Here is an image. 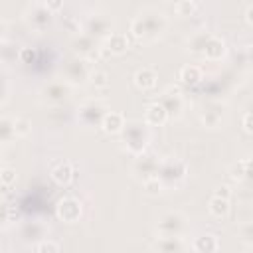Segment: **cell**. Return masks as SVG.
I'll list each match as a JSON object with an SVG mask.
<instances>
[{
    "instance_id": "8992f818",
    "label": "cell",
    "mask_w": 253,
    "mask_h": 253,
    "mask_svg": "<svg viewBox=\"0 0 253 253\" xmlns=\"http://www.w3.org/2000/svg\"><path fill=\"white\" fill-rule=\"evenodd\" d=\"M107 113H109V109L105 107V103L101 99H87L77 109V121L83 126H89V128L99 126L101 128V123Z\"/></svg>"
},
{
    "instance_id": "277c9868",
    "label": "cell",
    "mask_w": 253,
    "mask_h": 253,
    "mask_svg": "<svg viewBox=\"0 0 253 253\" xmlns=\"http://www.w3.org/2000/svg\"><path fill=\"white\" fill-rule=\"evenodd\" d=\"M188 176V164L182 158H174V156H166L160 160V168H158V178L162 180L166 190H176Z\"/></svg>"
},
{
    "instance_id": "836d02e7",
    "label": "cell",
    "mask_w": 253,
    "mask_h": 253,
    "mask_svg": "<svg viewBox=\"0 0 253 253\" xmlns=\"http://www.w3.org/2000/svg\"><path fill=\"white\" fill-rule=\"evenodd\" d=\"M34 247H36V253H61L59 243L53 241V239H43Z\"/></svg>"
},
{
    "instance_id": "30bf717a",
    "label": "cell",
    "mask_w": 253,
    "mask_h": 253,
    "mask_svg": "<svg viewBox=\"0 0 253 253\" xmlns=\"http://www.w3.org/2000/svg\"><path fill=\"white\" fill-rule=\"evenodd\" d=\"M55 215L63 223H77L83 215V204L75 196H63L55 204Z\"/></svg>"
},
{
    "instance_id": "f35d334b",
    "label": "cell",
    "mask_w": 253,
    "mask_h": 253,
    "mask_svg": "<svg viewBox=\"0 0 253 253\" xmlns=\"http://www.w3.org/2000/svg\"><path fill=\"white\" fill-rule=\"evenodd\" d=\"M45 4H47V8H49L53 14L63 8V2H61V0H45Z\"/></svg>"
},
{
    "instance_id": "9a60e30c",
    "label": "cell",
    "mask_w": 253,
    "mask_h": 253,
    "mask_svg": "<svg viewBox=\"0 0 253 253\" xmlns=\"http://www.w3.org/2000/svg\"><path fill=\"white\" fill-rule=\"evenodd\" d=\"M130 47V40L126 34L123 32H113L107 40H103V45H101V51L105 55H123L126 53Z\"/></svg>"
},
{
    "instance_id": "484cf974",
    "label": "cell",
    "mask_w": 253,
    "mask_h": 253,
    "mask_svg": "<svg viewBox=\"0 0 253 253\" xmlns=\"http://www.w3.org/2000/svg\"><path fill=\"white\" fill-rule=\"evenodd\" d=\"M16 138H18V134H16V126H14V117L4 115L0 119V140H2V144H10Z\"/></svg>"
},
{
    "instance_id": "4dcf8cb0",
    "label": "cell",
    "mask_w": 253,
    "mask_h": 253,
    "mask_svg": "<svg viewBox=\"0 0 253 253\" xmlns=\"http://www.w3.org/2000/svg\"><path fill=\"white\" fill-rule=\"evenodd\" d=\"M142 188H144V192L148 194V196H158V194H162L166 188H164V184H162V180L158 178V176H154V178H150V180H144L142 182Z\"/></svg>"
},
{
    "instance_id": "603a6c76",
    "label": "cell",
    "mask_w": 253,
    "mask_h": 253,
    "mask_svg": "<svg viewBox=\"0 0 253 253\" xmlns=\"http://www.w3.org/2000/svg\"><path fill=\"white\" fill-rule=\"evenodd\" d=\"M178 79H180V83H184L188 87H194V85L204 81V71L196 63H186L178 69Z\"/></svg>"
},
{
    "instance_id": "f1b7e54d",
    "label": "cell",
    "mask_w": 253,
    "mask_h": 253,
    "mask_svg": "<svg viewBox=\"0 0 253 253\" xmlns=\"http://www.w3.org/2000/svg\"><path fill=\"white\" fill-rule=\"evenodd\" d=\"M198 8H200V2H196V0H182V2L174 4V12L178 16H194V12Z\"/></svg>"
},
{
    "instance_id": "3957f363",
    "label": "cell",
    "mask_w": 253,
    "mask_h": 253,
    "mask_svg": "<svg viewBox=\"0 0 253 253\" xmlns=\"http://www.w3.org/2000/svg\"><path fill=\"white\" fill-rule=\"evenodd\" d=\"M188 229H190L188 217L178 210L164 211L156 219V225H154L156 237H184L188 233Z\"/></svg>"
},
{
    "instance_id": "1f68e13d",
    "label": "cell",
    "mask_w": 253,
    "mask_h": 253,
    "mask_svg": "<svg viewBox=\"0 0 253 253\" xmlns=\"http://www.w3.org/2000/svg\"><path fill=\"white\" fill-rule=\"evenodd\" d=\"M237 235H239V239H241L245 245L253 247V219L241 223L239 229H237Z\"/></svg>"
},
{
    "instance_id": "7402d4cb",
    "label": "cell",
    "mask_w": 253,
    "mask_h": 253,
    "mask_svg": "<svg viewBox=\"0 0 253 253\" xmlns=\"http://www.w3.org/2000/svg\"><path fill=\"white\" fill-rule=\"evenodd\" d=\"M49 178L57 184V186H69L71 182H73V164L69 162V160H61V162H57L53 168H51V172H49Z\"/></svg>"
},
{
    "instance_id": "e575fe53",
    "label": "cell",
    "mask_w": 253,
    "mask_h": 253,
    "mask_svg": "<svg viewBox=\"0 0 253 253\" xmlns=\"http://www.w3.org/2000/svg\"><path fill=\"white\" fill-rule=\"evenodd\" d=\"M227 174H229V178H231L233 182H245V168H243V160H237L235 164H231V166H229V170H227Z\"/></svg>"
},
{
    "instance_id": "2e32d148",
    "label": "cell",
    "mask_w": 253,
    "mask_h": 253,
    "mask_svg": "<svg viewBox=\"0 0 253 253\" xmlns=\"http://www.w3.org/2000/svg\"><path fill=\"white\" fill-rule=\"evenodd\" d=\"M202 55L206 57V61H211V63L221 61L227 55V43H225V40L221 36H217V34H210Z\"/></svg>"
},
{
    "instance_id": "44dd1931",
    "label": "cell",
    "mask_w": 253,
    "mask_h": 253,
    "mask_svg": "<svg viewBox=\"0 0 253 253\" xmlns=\"http://www.w3.org/2000/svg\"><path fill=\"white\" fill-rule=\"evenodd\" d=\"M125 126H126V119L119 111H109L101 123V130L107 134H123Z\"/></svg>"
},
{
    "instance_id": "b9f144b4",
    "label": "cell",
    "mask_w": 253,
    "mask_h": 253,
    "mask_svg": "<svg viewBox=\"0 0 253 253\" xmlns=\"http://www.w3.org/2000/svg\"><path fill=\"white\" fill-rule=\"evenodd\" d=\"M8 97H10V87H8V81H4V91H2V105L8 103Z\"/></svg>"
},
{
    "instance_id": "ab89813d",
    "label": "cell",
    "mask_w": 253,
    "mask_h": 253,
    "mask_svg": "<svg viewBox=\"0 0 253 253\" xmlns=\"http://www.w3.org/2000/svg\"><path fill=\"white\" fill-rule=\"evenodd\" d=\"M243 16H245V22H247L249 26H253V4H247V8H245Z\"/></svg>"
},
{
    "instance_id": "8d00e7d4",
    "label": "cell",
    "mask_w": 253,
    "mask_h": 253,
    "mask_svg": "<svg viewBox=\"0 0 253 253\" xmlns=\"http://www.w3.org/2000/svg\"><path fill=\"white\" fill-rule=\"evenodd\" d=\"M241 126H243L245 132L253 134V111H247V113L243 115V119H241Z\"/></svg>"
},
{
    "instance_id": "9c48e42d",
    "label": "cell",
    "mask_w": 253,
    "mask_h": 253,
    "mask_svg": "<svg viewBox=\"0 0 253 253\" xmlns=\"http://www.w3.org/2000/svg\"><path fill=\"white\" fill-rule=\"evenodd\" d=\"M83 32L89 34L95 40H107L113 34V20L101 12H93L83 22Z\"/></svg>"
},
{
    "instance_id": "52a82bcc",
    "label": "cell",
    "mask_w": 253,
    "mask_h": 253,
    "mask_svg": "<svg viewBox=\"0 0 253 253\" xmlns=\"http://www.w3.org/2000/svg\"><path fill=\"white\" fill-rule=\"evenodd\" d=\"M91 71H93V69L89 67V59H83V57H77V55L69 57V59L63 63V69H61L63 79H65L71 87L87 83L89 77H91Z\"/></svg>"
},
{
    "instance_id": "7a4b0ae2",
    "label": "cell",
    "mask_w": 253,
    "mask_h": 253,
    "mask_svg": "<svg viewBox=\"0 0 253 253\" xmlns=\"http://www.w3.org/2000/svg\"><path fill=\"white\" fill-rule=\"evenodd\" d=\"M121 142L125 150L134 158L144 154L150 142V126L144 121H126V126L121 134Z\"/></svg>"
},
{
    "instance_id": "60d3db41",
    "label": "cell",
    "mask_w": 253,
    "mask_h": 253,
    "mask_svg": "<svg viewBox=\"0 0 253 253\" xmlns=\"http://www.w3.org/2000/svg\"><path fill=\"white\" fill-rule=\"evenodd\" d=\"M243 53H245V59H247L249 63H253V43H249V45H245V49H243Z\"/></svg>"
},
{
    "instance_id": "d590c367",
    "label": "cell",
    "mask_w": 253,
    "mask_h": 253,
    "mask_svg": "<svg viewBox=\"0 0 253 253\" xmlns=\"http://www.w3.org/2000/svg\"><path fill=\"white\" fill-rule=\"evenodd\" d=\"M18 59H20V63H24V65H30V63H34V61H36V49H34V47H30V45H24V47H20Z\"/></svg>"
},
{
    "instance_id": "83f0119b",
    "label": "cell",
    "mask_w": 253,
    "mask_h": 253,
    "mask_svg": "<svg viewBox=\"0 0 253 253\" xmlns=\"http://www.w3.org/2000/svg\"><path fill=\"white\" fill-rule=\"evenodd\" d=\"M109 73L105 69H93L91 71V77H89V83L95 87V89H107L109 87Z\"/></svg>"
},
{
    "instance_id": "5b68a950",
    "label": "cell",
    "mask_w": 253,
    "mask_h": 253,
    "mask_svg": "<svg viewBox=\"0 0 253 253\" xmlns=\"http://www.w3.org/2000/svg\"><path fill=\"white\" fill-rule=\"evenodd\" d=\"M53 12L47 8V4H45V0L43 2H30L26 8H24V12H22V18H24V22L34 30V32H43V30H47L49 26H51V22H53Z\"/></svg>"
},
{
    "instance_id": "ffe728a7",
    "label": "cell",
    "mask_w": 253,
    "mask_h": 253,
    "mask_svg": "<svg viewBox=\"0 0 253 253\" xmlns=\"http://www.w3.org/2000/svg\"><path fill=\"white\" fill-rule=\"evenodd\" d=\"M168 119H170V117H168L166 109H164L158 101L150 103V105L144 109V115H142V121H144L148 126H162V125H166Z\"/></svg>"
},
{
    "instance_id": "cb8c5ba5",
    "label": "cell",
    "mask_w": 253,
    "mask_h": 253,
    "mask_svg": "<svg viewBox=\"0 0 253 253\" xmlns=\"http://www.w3.org/2000/svg\"><path fill=\"white\" fill-rule=\"evenodd\" d=\"M134 85L140 89V91H152L156 87V81H158V73L152 69V67H142L134 73Z\"/></svg>"
},
{
    "instance_id": "5bb4252c",
    "label": "cell",
    "mask_w": 253,
    "mask_h": 253,
    "mask_svg": "<svg viewBox=\"0 0 253 253\" xmlns=\"http://www.w3.org/2000/svg\"><path fill=\"white\" fill-rule=\"evenodd\" d=\"M71 47H73V53H75L77 57H83V59H91V57L97 55V51H101L99 40L91 38V36L85 34V32H81V34H77V36L73 38Z\"/></svg>"
},
{
    "instance_id": "7c38bea8",
    "label": "cell",
    "mask_w": 253,
    "mask_h": 253,
    "mask_svg": "<svg viewBox=\"0 0 253 253\" xmlns=\"http://www.w3.org/2000/svg\"><path fill=\"white\" fill-rule=\"evenodd\" d=\"M158 103L166 109L168 117L170 119H178L182 117L184 109H186V101H184V95L178 87H168L162 91V95L158 97Z\"/></svg>"
},
{
    "instance_id": "4316f807",
    "label": "cell",
    "mask_w": 253,
    "mask_h": 253,
    "mask_svg": "<svg viewBox=\"0 0 253 253\" xmlns=\"http://www.w3.org/2000/svg\"><path fill=\"white\" fill-rule=\"evenodd\" d=\"M208 38H210V32H206V30L194 32L188 38V51H192V53H204V47H206Z\"/></svg>"
},
{
    "instance_id": "74e56055",
    "label": "cell",
    "mask_w": 253,
    "mask_h": 253,
    "mask_svg": "<svg viewBox=\"0 0 253 253\" xmlns=\"http://www.w3.org/2000/svg\"><path fill=\"white\" fill-rule=\"evenodd\" d=\"M213 196H217V198H225V200H229L231 198V190H229V186H217L215 188V192H213Z\"/></svg>"
},
{
    "instance_id": "e0dca14e",
    "label": "cell",
    "mask_w": 253,
    "mask_h": 253,
    "mask_svg": "<svg viewBox=\"0 0 253 253\" xmlns=\"http://www.w3.org/2000/svg\"><path fill=\"white\" fill-rule=\"evenodd\" d=\"M154 253H186L184 237H156L152 243Z\"/></svg>"
},
{
    "instance_id": "6da1fadb",
    "label": "cell",
    "mask_w": 253,
    "mask_h": 253,
    "mask_svg": "<svg viewBox=\"0 0 253 253\" xmlns=\"http://www.w3.org/2000/svg\"><path fill=\"white\" fill-rule=\"evenodd\" d=\"M166 26H168V20H166L164 12L154 10V8H146L130 20L128 32L138 42H152L164 34Z\"/></svg>"
},
{
    "instance_id": "4fadbf2b",
    "label": "cell",
    "mask_w": 253,
    "mask_h": 253,
    "mask_svg": "<svg viewBox=\"0 0 253 253\" xmlns=\"http://www.w3.org/2000/svg\"><path fill=\"white\" fill-rule=\"evenodd\" d=\"M47 233H49V225L40 221V219H28L20 225V237L22 241L26 243H32V245H38L40 241L47 239Z\"/></svg>"
},
{
    "instance_id": "d4e9b609",
    "label": "cell",
    "mask_w": 253,
    "mask_h": 253,
    "mask_svg": "<svg viewBox=\"0 0 253 253\" xmlns=\"http://www.w3.org/2000/svg\"><path fill=\"white\" fill-rule=\"evenodd\" d=\"M208 211L213 219H225L231 211V202L225 200V198H217V196H211L210 202H208Z\"/></svg>"
},
{
    "instance_id": "d6a6232c",
    "label": "cell",
    "mask_w": 253,
    "mask_h": 253,
    "mask_svg": "<svg viewBox=\"0 0 253 253\" xmlns=\"http://www.w3.org/2000/svg\"><path fill=\"white\" fill-rule=\"evenodd\" d=\"M14 126H16L18 138H24L32 132V121L26 119V117H14Z\"/></svg>"
},
{
    "instance_id": "7bdbcfd3",
    "label": "cell",
    "mask_w": 253,
    "mask_h": 253,
    "mask_svg": "<svg viewBox=\"0 0 253 253\" xmlns=\"http://www.w3.org/2000/svg\"><path fill=\"white\" fill-rule=\"evenodd\" d=\"M249 253H253V247H251V251H249Z\"/></svg>"
},
{
    "instance_id": "ac0fdd59",
    "label": "cell",
    "mask_w": 253,
    "mask_h": 253,
    "mask_svg": "<svg viewBox=\"0 0 253 253\" xmlns=\"http://www.w3.org/2000/svg\"><path fill=\"white\" fill-rule=\"evenodd\" d=\"M219 249V237L215 233H200L192 239V251L194 253H217Z\"/></svg>"
},
{
    "instance_id": "f546056e",
    "label": "cell",
    "mask_w": 253,
    "mask_h": 253,
    "mask_svg": "<svg viewBox=\"0 0 253 253\" xmlns=\"http://www.w3.org/2000/svg\"><path fill=\"white\" fill-rule=\"evenodd\" d=\"M16 180H18V172H16V168H10V166H2L0 168V184H2V188H12L14 184H16Z\"/></svg>"
},
{
    "instance_id": "d6986e66",
    "label": "cell",
    "mask_w": 253,
    "mask_h": 253,
    "mask_svg": "<svg viewBox=\"0 0 253 253\" xmlns=\"http://www.w3.org/2000/svg\"><path fill=\"white\" fill-rule=\"evenodd\" d=\"M200 121L206 128H217L223 121V105L221 103H210L204 107L202 115H200Z\"/></svg>"
},
{
    "instance_id": "ba28073f",
    "label": "cell",
    "mask_w": 253,
    "mask_h": 253,
    "mask_svg": "<svg viewBox=\"0 0 253 253\" xmlns=\"http://www.w3.org/2000/svg\"><path fill=\"white\" fill-rule=\"evenodd\" d=\"M71 89L73 87L65 79H53L40 89V99L47 105H61L71 97Z\"/></svg>"
},
{
    "instance_id": "8fae6325",
    "label": "cell",
    "mask_w": 253,
    "mask_h": 253,
    "mask_svg": "<svg viewBox=\"0 0 253 253\" xmlns=\"http://www.w3.org/2000/svg\"><path fill=\"white\" fill-rule=\"evenodd\" d=\"M160 160L162 158H158V154L148 152V150L144 154L136 156L134 162H132V174H134V178H138L140 182H144V180H150V178L158 176Z\"/></svg>"
}]
</instances>
